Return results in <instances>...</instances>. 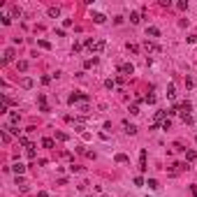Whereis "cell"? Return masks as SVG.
<instances>
[{
  "label": "cell",
  "instance_id": "6da1fadb",
  "mask_svg": "<svg viewBox=\"0 0 197 197\" xmlns=\"http://www.w3.org/2000/svg\"><path fill=\"white\" fill-rule=\"evenodd\" d=\"M86 46H88L93 54H102L107 49V42L104 40H86Z\"/></svg>",
  "mask_w": 197,
  "mask_h": 197
},
{
  "label": "cell",
  "instance_id": "7a4b0ae2",
  "mask_svg": "<svg viewBox=\"0 0 197 197\" xmlns=\"http://www.w3.org/2000/svg\"><path fill=\"white\" fill-rule=\"evenodd\" d=\"M144 49H146L148 54H160V46L155 44V42H151V40H146V42H144Z\"/></svg>",
  "mask_w": 197,
  "mask_h": 197
},
{
  "label": "cell",
  "instance_id": "3957f363",
  "mask_svg": "<svg viewBox=\"0 0 197 197\" xmlns=\"http://www.w3.org/2000/svg\"><path fill=\"white\" fill-rule=\"evenodd\" d=\"M12 172H14L16 176H21V174L26 172V165H23V162H14V165H12Z\"/></svg>",
  "mask_w": 197,
  "mask_h": 197
},
{
  "label": "cell",
  "instance_id": "277c9868",
  "mask_svg": "<svg viewBox=\"0 0 197 197\" xmlns=\"http://www.w3.org/2000/svg\"><path fill=\"white\" fill-rule=\"evenodd\" d=\"M179 109H181V116L186 118V116H190V109H193V104H190L188 100H186V102H183V104H181Z\"/></svg>",
  "mask_w": 197,
  "mask_h": 197
},
{
  "label": "cell",
  "instance_id": "5b68a950",
  "mask_svg": "<svg viewBox=\"0 0 197 197\" xmlns=\"http://www.w3.org/2000/svg\"><path fill=\"white\" fill-rule=\"evenodd\" d=\"M14 58H16V51H14V49H12V46H9L7 51H5V58H2V60H5V63H12V60H14Z\"/></svg>",
  "mask_w": 197,
  "mask_h": 197
},
{
  "label": "cell",
  "instance_id": "8992f818",
  "mask_svg": "<svg viewBox=\"0 0 197 197\" xmlns=\"http://www.w3.org/2000/svg\"><path fill=\"white\" fill-rule=\"evenodd\" d=\"M118 70L123 72V74H132V72H134V65H132V63H123Z\"/></svg>",
  "mask_w": 197,
  "mask_h": 197
},
{
  "label": "cell",
  "instance_id": "52a82bcc",
  "mask_svg": "<svg viewBox=\"0 0 197 197\" xmlns=\"http://www.w3.org/2000/svg\"><path fill=\"white\" fill-rule=\"evenodd\" d=\"M146 37H160V30H158L155 26H148L146 28Z\"/></svg>",
  "mask_w": 197,
  "mask_h": 197
},
{
  "label": "cell",
  "instance_id": "ba28073f",
  "mask_svg": "<svg viewBox=\"0 0 197 197\" xmlns=\"http://www.w3.org/2000/svg\"><path fill=\"white\" fill-rule=\"evenodd\" d=\"M95 65H98V58H95V56H93V58H86V60H84V67H86V70L95 67Z\"/></svg>",
  "mask_w": 197,
  "mask_h": 197
},
{
  "label": "cell",
  "instance_id": "9c48e42d",
  "mask_svg": "<svg viewBox=\"0 0 197 197\" xmlns=\"http://www.w3.org/2000/svg\"><path fill=\"white\" fill-rule=\"evenodd\" d=\"M21 14H23V12H21V7H19V5H12V12H9V16H12V19H19Z\"/></svg>",
  "mask_w": 197,
  "mask_h": 197
},
{
  "label": "cell",
  "instance_id": "30bf717a",
  "mask_svg": "<svg viewBox=\"0 0 197 197\" xmlns=\"http://www.w3.org/2000/svg\"><path fill=\"white\" fill-rule=\"evenodd\" d=\"M93 21H95V23H104V21H107V16H104L102 12H95V14H93Z\"/></svg>",
  "mask_w": 197,
  "mask_h": 197
},
{
  "label": "cell",
  "instance_id": "8fae6325",
  "mask_svg": "<svg viewBox=\"0 0 197 197\" xmlns=\"http://www.w3.org/2000/svg\"><path fill=\"white\" fill-rule=\"evenodd\" d=\"M139 21H142V16H139V12H130V23H134V26H137Z\"/></svg>",
  "mask_w": 197,
  "mask_h": 197
},
{
  "label": "cell",
  "instance_id": "7c38bea8",
  "mask_svg": "<svg viewBox=\"0 0 197 197\" xmlns=\"http://www.w3.org/2000/svg\"><path fill=\"white\" fill-rule=\"evenodd\" d=\"M49 16L58 19V16H60V7H49Z\"/></svg>",
  "mask_w": 197,
  "mask_h": 197
},
{
  "label": "cell",
  "instance_id": "4fadbf2b",
  "mask_svg": "<svg viewBox=\"0 0 197 197\" xmlns=\"http://www.w3.org/2000/svg\"><path fill=\"white\" fill-rule=\"evenodd\" d=\"M174 95H176V86H174V84H169V86H167V98L174 100Z\"/></svg>",
  "mask_w": 197,
  "mask_h": 197
},
{
  "label": "cell",
  "instance_id": "5bb4252c",
  "mask_svg": "<svg viewBox=\"0 0 197 197\" xmlns=\"http://www.w3.org/2000/svg\"><path fill=\"white\" fill-rule=\"evenodd\" d=\"M88 111H90L88 102H81V104H79V114H84V116H86V114H88Z\"/></svg>",
  "mask_w": 197,
  "mask_h": 197
},
{
  "label": "cell",
  "instance_id": "9a60e30c",
  "mask_svg": "<svg viewBox=\"0 0 197 197\" xmlns=\"http://www.w3.org/2000/svg\"><path fill=\"white\" fill-rule=\"evenodd\" d=\"M42 146H44V148H54V139L44 137V139H42Z\"/></svg>",
  "mask_w": 197,
  "mask_h": 197
},
{
  "label": "cell",
  "instance_id": "2e32d148",
  "mask_svg": "<svg viewBox=\"0 0 197 197\" xmlns=\"http://www.w3.org/2000/svg\"><path fill=\"white\" fill-rule=\"evenodd\" d=\"M116 162H121V165H123V162H130V158H128L125 153H118V155H116Z\"/></svg>",
  "mask_w": 197,
  "mask_h": 197
},
{
  "label": "cell",
  "instance_id": "e0dca14e",
  "mask_svg": "<svg viewBox=\"0 0 197 197\" xmlns=\"http://www.w3.org/2000/svg\"><path fill=\"white\" fill-rule=\"evenodd\" d=\"M195 158H197V151H186V160H190V162H193Z\"/></svg>",
  "mask_w": 197,
  "mask_h": 197
},
{
  "label": "cell",
  "instance_id": "ac0fdd59",
  "mask_svg": "<svg viewBox=\"0 0 197 197\" xmlns=\"http://www.w3.org/2000/svg\"><path fill=\"white\" fill-rule=\"evenodd\" d=\"M21 86H23V88H33V79H28V77H26V79L21 81Z\"/></svg>",
  "mask_w": 197,
  "mask_h": 197
},
{
  "label": "cell",
  "instance_id": "d6986e66",
  "mask_svg": "<svg viewBox=\"0 0 197 197\" xmlns=\"http://www.w3.org/2000/svg\"><path fill=\"white\" fill-rule=\"evenodd\" d=\"M146 186H148V188H151V190L160 188V186H158V181H155V179H148V183H146Z\"/></svg>",
  "mask_w": 197,
  "mask_h": 197
},
{
  "label": "cell",
  "instance_id": "ffe728a7",
  "mask_svg": "<svg viewBox=\"0 0 197 197\" xmlns=\"http://www.w3.org/2000/svg\"><path fill=\"white\" fill-rule=\"evenodd\" d=\"M0 21H2L5 26H9V23H12V16H9V14H2V16H0Z\"/></svg>",
  "mask_w": 197,
  "mask_h": 197
},
{
  "label": "cell",
  "instance_id": "44dd1931",
  "mask_svg": "<svg viewBox=\"0 0 197 197\" xmlns=\"http://www.w3.org/2000/svg\"><path fill=\"white\" fill-rule=\"evenodd\" d=\"M16 67H19L21 72H26V70H28V63H26V60H19V63H16Z\"/></svg>",
  "mask_w": 197,
  "mask_h": 197
},
{
  "label": "cell",
  "instance_id": "7402d4cb",
  "mask_svg": "<svg viewBox=\"0 0 197 197\" xmlns=\"http://www.w3.org/2000/svg\"><path fill=\"white\" fill-rule=\"evenodd\" d=\"M26 153H28V158H35V146L30 144V146H28V148H26Z\"/></svg>",
  "mask_w": 197,
  "mask_h": 197
},
{
  "label": "cell",
  "instance_id": "603a6c76",
  "mask_svg": "<svg viewBox=\"0 0 197 197\" xmlns=\"http://www.w3.org/2000/svg\"><path fill=\"white\" fill-rule=\"evenodd\" d=\"M125 132L128 134H134V132H137V125H128V123H125Z\"/></svg>",
  "mask_w": 197,
  "mask_h": 197
},
{
  "label": "cell",
  "instance_id": "cb8c5ba5",
  "mask_svg": "<svg viewBox=\"0 0 197 197\" xmlns=\"http://www.w3.org/2000/svg\"><path fill=\"white\" fill-rule=\"evenodd\" d=\"M128 51H130V54H137V51H139V46H137V44H130V42H128Z\"/></svg>",
  "mask_w": 197,
  "mask_h": 197
},
{
  "label": "cell",
  "instance_id": "d4e9b609",
  "mask_svg": "<svg viewBox=\"0 0 197 197\" xmlns=\"http://www.w3.org/2000/svg\"><path fill=\"white\" fill-rule=\"evenodd\" d=\"M169 125H172V121H169V118H165V121L160 123V128H162V130H169Z\"/></svg>",
  "mask_w": 197,
  "mask_h": 197
},
{
  "label": "cell",
  "instance_id": "484cf974",
  "mask_svg": "<svg viewBox=\"0 0 197 197\" xmlns=\"http://www.w3.org/2000/svg\"><path fill=\"white\" fill-rule=\"evenodd\" d=\"M56 139H60V142H67L70 137H67V134H65V132H56Z\"/></svg>",
  "mask_w": 197,
  "mask_h": 197
},
{
  "label": "cell",
  "instance_id": "4316f807",
  "mask_svg": "<svg viewBox=\"0 0 197 197\" xmlns=\"http://www.w3.org/2000/svg\"><path fill=\"white\" fill-rule=\"evenodd\" d=\"M37 44L42 46V49H46V51H49V49H51V44H49V42H46V40H40V42H37Z\"/></svg>",
  "mask_w": 197,
  "mask_h": 197
},
{
  "label": "cell",
  "instance_id": "83f0119b",
  "mask_svg": "<svg viewBox=\"0 0 197 197\" xmlns=\"http://www.w3.org/2000/svg\"><path fill=\"white\" fill-rule=\"evenodd\" d=\"M19 118H21V116H19L16 111H12V114H9V121H12V123H19Z\"/></svg>",
  "mask_w": 197,
  "mask_h": 197
},
{
  "label": "cell",
  "instance_id": "f1b7e54d",
  "mask_svg": "<svg viewBox=\"0 0 197 197\" xmlns=\"http://www.w3.org/2000/svg\"><path fill=\"white\" fill-rule=\"evenodd\" d=\"M104 86H107V88L111 90V88H114V86H116V81H114V79H107V81H104Z\"/></svg>",
  "mask_w": 197,
  "mask_h": 197
},
{
  "label": "cell",
  "instance_id": "f546056e",
  "mask_svg": "<svg viewBox=\"0 0 197 197\" xmlns=\"http://www.w3.org/2000/svg\"><path fill=\"white\" fill-rule=\"evenodd\" d=\"M9 139H12V137H9V132H7V130H2V142L9 144Z\"/></svg>",
  "mask_w": 197,
  "mask_h": 197
},
{
  "label": "cell",
  "instance_id": "4dcf8cb0",
  "mask_svg": "<svg viewBox=\"0 0 197 197\" xmlns=\"http://www.w3.org/2000/svg\"><path fill=\"white\" fill-rule=\"evenodd\" d=\"M144 100H146L148 104H153V102H155V95H153V93H148V95H146V98H144Z\"/></svg>",
  "mask_w": 197,
  "mask_h": 197
},
{
  "label": "cell",
  "instance_id": "1f68e13d",
  "mask_svg": "<svg viewBox=\"0 0 197 197\" xmlns=\"http://www.w3.org/2000/svg\"><path fill=\"white\" fill-rule=\"evenodd\" d=\"M176 7H179V9H188V2H186V0H181V2H176Z\"/></svg>",
  "mask_w": 197,
  "mask_h": 197
},
{
  "label": "cell",
  "instance_id": "d6a6232c",
  "mask_svg": "<svg viewBox=\"0 0 197 197\" xmlns=\"http://www.w3.org/2000/svg\"><path fill=\"white\" fill-rule=\"evenodd\" d=\"M134 186H139V188L144 186V179H142V176H134Z\"/></svg>",
  "mask_w": 197,
  "mask_h": 197
},
{
  "label": "cell",
  "instance_id": "836d02e7",
  "mask_svg": "<svg viewBox=\"0 0 197 197\" xmlns=\"http://www.w3.org/2000/svg\"><path fill=\"white\" fill-rule=\"evenodd\" d=\"M19 144H21V146H26V148H28V146H30V144H28V139H26V137H19Z\"/></svg>",
  "mask_w": 197,
  "mask_h": 197
},
{
  "label": "cell",
  "instance_id": "e575fe53",
  "mask_svg": "<svg viewBox=\"0 0 197 197\" xmlns=\"http://www.w3.org/2000/svg\"><path fill=\"white\" fill-rule=\"evenodd\" d=\"M130 114H132V116H137V114H139V107H137V104H132V107H130Z\"/></svg>",
  "mask_w": 197,
  "mask_h": 197
},
{
  "label": "cell",
  "instance_id": "d590c367",
  "mask_svg": "<svg viewBox=\"0 0 197 197\" xmlns=\"http://www.w3.org/2000/svg\"><path fill=\"white\" fill-rule=\"evenodd\" d=\"M37 197H49V193H46V190H40V193H37Z\"/></svg>",
  "mask_w": 197,
  "mask_h": 197
},
{
  "label": "cell",
  "instance_id": "8d00e7d4",
  "mask_svg": "<svg viewBox=\"0 0 197 197\" xmlns=\"http://www.w3.org/2000/svg\"><path fill=\"white\" fill-rule=\"evenodd\" d=\"M195 142H197V137H195Z\"/></svg>",
  "mask_w": 197,
  "mask_h": 197
},
{
  "label": "cell",
  "instance_id": "74e56055",
  "mask_svg": "<svg viewBox=\"0 0 197 197\" xmlns=\"http://www.w3.org/2000/svg\"><path fill=\"white\" fill-rule=\"evenodd\" d=\"M88 197H93V195H88Z\"/></svg>",
  "mask_w": 197,
  "mask_h": 197
}]
</instances>
